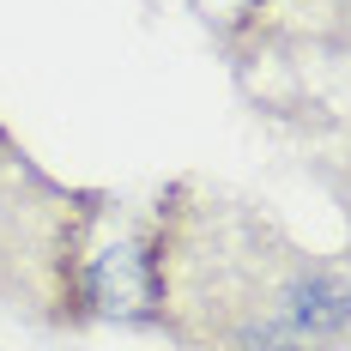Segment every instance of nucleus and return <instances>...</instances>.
<instances>
[{
	"instance_id": "1",
	"label": "nucleus",
	"mask_w": 351,
	"mask_h": 351,
	"mask_svg": "<svg viewBox=\"0 0 351 351\" xmlns=\"http://www.w3.org/2000/svg\"><path fill=\"white\" fill-rule=\"evenodd\" d=\"M145 327L176 351H346L351 261L200 170L145 206Z\"/></svg>"
},
{
	"instance_id": "3",
	"label": "nucleus",
	"mask_w": 351,
	"mask_h": 351,
	"mask_svg": "<svg viewBox=\"0 0 351 351\" xmlns=\"http://www.w3.org/2000/svg\"><path fill=\"white\" fill-rule=\"evenodd\" d=\"M218 55L261 121L303 140L346 128V0H261Z\"/></svg>"
},
{
	"instance_id": "4",
	"label": "nucleus",
	"mask_w": 351,
	"mask_h": 351,
	"mask_svg": "<svg viewBox=\"0 0 351 351\" xmlns=\"http://www.w3.org/2000/svg\"><path fill=\"white\" fill-rule=\"evenodd\" d=\"M188 6L200 12V25L212 31V43H224V36L237 31V25H243L248 12L261 6V0H188Z\"/></svg>"
},
{
	"instance_id": "2",
	"label": "nucleus",
	"mask_w": 351,
	"mask_h": 351,
	"mask_svg": "<svg viewBox=\"0 0 351 351\" xmlns=\"http://www.w3.org/2000/svg\"><path fill=\"white\" fill-rule=\"evenodd\" d=\"M109 200V188L49 176L0 121V309L43 333H85L79 279Z\"/></svg>"
}]
</instances>
